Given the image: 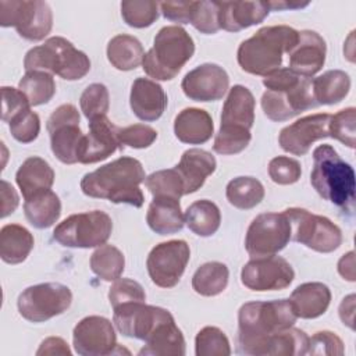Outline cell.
Instances as JSON below:
<instances>
[{"instance_id":"6da1fadb","label":"cell","mask_w":356,"mask_h":356,"mask_svg":"<svg viewBox=\"0 0 356 356\" xmlns=\"http://www.w3.org/2000/svg\"><path fill=\"white\" fill-rule=\"evenodd\" d=\"M145 179L142 163L134 157L122 156L85 174L81 179V189L89 197L142 207L145 196L139 185Z\"/></svg>"},{"instance_id":"8d00e7d4","label":"cell","mask_w":356,"mask_h":356,"mask_svg":"<svg viewBox=\"0 0 356 356\" xmlns=\"http://www.w3.org/2000/svg\"><path fill=\"white\" fill-rule=\"evenodd\" d=\"M229 270L224 263L209 261L202 264L192 277V288L202 296L220 295L228 285Z\"/></svg>"},{"instance_id":"db71d44e","label":"cell","mask_w":356,"mask_h":356,"mask_svg":"<svg viewBox=\"0 0 356 356\" xmlns=\"http://www.w3.org/2000/svg\"><path fill=\"white\" fill-rule=\"evenodd\" d=\"M1 96H3V113L1 120L4 122H8L17 113L32 107L26 99V96L18 89L11 86H3L1 88Z\"/></svg>"},{"instance_id":"44dd1931","label":"cell","mask_w":356,"mask_h":356,"mask_svg":"<svg viewBox=\"0 0 356 356\" xmlns=\"http://www.w3.org/2000/svg\"><path fill=\"white\" fill-rule=\"evenodd\" d=\"M327 44L323 36L314 31H298V42L288 56V68L295 74L312 78L325 63Z\"/></svg>"},{"instance_id":"7bdbcfd3","label":"cell","mask_w":356,"mask_h":356,"mask_svg":"<svg viewBox=\"0 0 356 356\" xmlns=\"http://www.w3.org/2000/svg\"><path fill=\"white\" fill-rule=\"evenodd\" d=\"M196 356H228L231 346L227 335L218 328L207 325L195 338Z\"/></svg>"},{"instance_id":"3957f363","label":"cell","mask_w":356,"mask_h":356,"mask_svg":"<svg viewBox=\"0 0 356 356\" xmlns=\"http://www.w3.org/2000/svg\"><path fill=\"white\" fill-rule=\"evenodd\" d=\"M263 85L266 92L260 103L271 121H286L318 106L313 95L312 78L300 76L288 67H281L264 76Z\"/></svg>"},{"instance_id":"f6af8a7d","label":"cell","mask_w":356,"mask_h":356,"mask_svg":"<svg viewBox=\"0 0 356 356\" xmlns=\"http://www.w3.org/2000/svg\"><path fill=\"white\" fill-rule=\"evenodd\" d=\"M328 134L345 146L355 149L356 145V108L348 107L331 115Z\"/></svg>"},{"instance_id":"d590c367","label":"cell","mask_w":356,"mask_h":356,"mask_svg":"<svg viewBox=\"0 0 356 356\" xmlns=\"http://www.w3.org/2000/svg\"><path fill=\"white\" fill-rule=\"evenodd\" d=\"M185 222L188 228L199 236H211L221 224V213L216 203L207 199L193 202L185 211Z\"/></svg>"},{"instance_id":"d4e9b609","label":"cell","mask_w":356,"mask_h":356,"mask_svg":"<svg viewBox=\"0 0 356 356\" xmlns=\"http://www.w3.org/2000/svg\"><path fill=\"white\" fill-rule=\"evenodd\" d=\"M217 161L210 152L203 149H188L182 153L179 163L175 165L179 172L184 186L185 195L193 193L200 189L209 175L216 171Z\"/></svg>"},{"instance_id":"b9f144b4","label":"cell","mask_w":356,"mask_h":356,"mask_svg":"<svg viewBox=\"0 0 356 356\" xmlns=\"http://www.w3.org/2000/svg\"><path fill=\"white\" fill-rule=\"evenodd\" d=\"M160 4L150 0H129L121 3V17L132 28H147L159 18Z\"/></svg>"},{"instance_id":"f5cc1de1","label":"cell","mask_w":356,"mask_h":356,"mask_svg":"<svg viewBox=\"0 0 356 356\" xmlns=\"http://www.w3.org/2000/svg\"><path fill=\"white\" fill-rule=\"evenodd\" d=\"M342 339L331 331H318L309 338L307 355H343Z\"/></svg>"},{"instance_id":"484cf974","label":"cell","mask_w":356,"mask_h":356,"mask_svg":"<svg viewBox=\"0 0 356 356\" xmlns=\"http://www.w3.org/2000/svg\"><path fill=\"white\" fill-rule=\"evenodd\" d=\"M214 131L211 115L196 107H188L179 111L174 120V134L182 143H206Z\"/></svg>"},{"instance_id":"d6986e66","label":"cell","mask_w":356,"mask_h":356,"mask_svg":"<svg viewBox=\"0 0 356 356\" xmlns=\"http://www.w3.org/2000/svg\"><path fill=\"white\" fill-rule=\"evenodd\" d=\"M229 86L227 71L211 63L191 70L182 79L181 88L186 97L195 102H216L222 99Z\"/></svg>"},{"instance_id":"c3c4849f","label":"cell","mask_w":356,"mask_h":356,"mask_svg":"<svg viewBox=\"0 0 356 356\" xmlns=\"http://www.w3.org/2000/svg\"><path fill=\"white\" fill-rule=\"evenodd\" d=\"M252 134L248 129H235V128H222L220 127L213 149L218 154H236L248 147L250 143Z\"/></svg>"},{"instance_id":"ba28073f","label":"cell","mask_w":356,"mask_h":356,"mask_svg":"<svg viewBox=\"0 0 356 356\" xmlns=\"http://www.w3.org/2000/svg\"><path fill=\"white\" fill-rule=\"evenodd\" d=\"M113 231L111 217L102 210L78 213L63 220L53 231V238L65 248H99Z\"/></svg>"},{"instance_id":"9f6ffc18","label":"cell","mask_w":356,"mask_h":356,"mask_svg":"<svg viewBox=\"0 0 356 356\" xmlns=\"http://www.w3.org/2000/svg\"><path fill=\"white\" fill-rule=\"evenodd\" d=\"M0 193H1V213L0 217L4 218L7 216H10L11 213L15 211V209L18 207L19 203V197L15 192V189L13 188L11 184H8L6 179H1L0 184Z\"/></svg>"},{"instance_id":"30bf717a","label":"cell","mask_w":356,"mask_h":356,"mask_svg":"<svg viewBox=\"0 0 356 356\" xmlns=\"http://www.w3.org/2000/svg\"><path fill=\"white\" fill-rule=\"evenodd\" d=\"M0 25L14 26L21 38L38 42L50 33L53 13L50 6L42 0H1Z\"/></svg>"},{"instance_id":"bcb514c9","label":"cell","mask_w":356,"mask_h":356,"mask_svg":"<svg viewBox=\"0 0 356 356\" xmlns=\"http://www.w3.org/2000/svg\"><path fill=\"white\" fill-rule=\"evenodd\" d=\"M189 24L204 35H213L220 29L218 1H192Z\"/></svg>"},{"instance_id":"f1b7e54d","label":"cell","mask_w":356,"mask_h":356,"mask_svg":"<svg viewBox=\"0 0 356 356\" xmlns=\"http://www.w3.org/2000/svg\"><path fill=\"white\" fill-rule=\"evenodd\" d=\"M15 181L24 199H29L39 192L51 189L54 184V171L44 159L32 156L19 165L15 174Z\"/></svg>"},{"instance_id":"f546056e","label":"cell","mask_w":356,"mask_h":356,"mask_svg":"<svg viewBox=\"0 0 356 356\" xmlns=\"http://www.w3.org/2000/svg\"><path fill=\"white\" fill-rule=\"evenodd\" d=\"M309 337L305 331L299 328H286L281 332H277L266 338L259 343L252 356H266V355H289V356H302L307 355Z\"/></svg>"},{"instance_id":"7402d4cb","label":"cell","mask_w":356,"mask_h":356,"mask_svg":"<svg viewBox=\"0 0 356 356\" xmlns=\"http://www.w3.org/2000/svg\"><path fill=\"white\" fill-rule=\"evenodd\" d=\"M270 11L268 1H218L220 29L239 32L263 22Z\"/></svg>"},{"instance_id":"83f0119b","label":"cell","mask_w":356,"mask_h":356,"mask_svg":"<svg viewBox=\"0 0 356 356\" xmlns=\"http://www.w3.org/2000/svg\"><path fill=\"white\" fill-rule=\"evenodd\" d=\"M146 222L159 235H171L182 229L185 214L179 199L170 196H153L146 213Z\"/></svg>"},{"instance_id":"74e56055","label":"cell","mask_w":356,"mask_h":356,"mask_svg":"<svg viewBox=\"0 0 356 356\" xmlns=\"http://www.w3.org/2000/svg\"><path fill=\"white\" fill-rule=\"evenodd\" d=\"M225 196L229 204L241 210L256 207L264 197L263 184L253 177H236L225 188Z\"/></svg>"},{"instance_id":"ee69618b","label":"cell","mask_w":356,"mask_h":356,"mask_svg":"<svg viewBox=\"0 0 356 356\" xmlns=\"http://www.w3.org/2000/svg\"><path fill=\"white\" fill-rule=\"evenodd\" d=\"M79 106L81 111L89 121L97 117L107 115V111L110 108L108 89L103 83H90L82 92Z\"/></svg>"},{"instance_id":"4316f807","label":"cell","mask_w":356,"mask_h":356,"mask_svg":"<svg viewBox=\"0 0 356 356\" xmlns=\"http://www.w3.org/2000/svg\"><path fill=\"white\" fill-rule=\"evenodd\" d=\"M289 302L296 317L317 318L327 312L331 302V291L323 282H305L292 291Z\"/></svg>"},{"instance_id":"e575fe53","label":"cell","mask_w":356,"mask_h":356,"mask_svg":"<svg viewBox=\"0 0 356 356\" xmlns=\"http://www.w3.org/2000/svg\"><path fill=\"white\" fill-rule=\"evenodd\" d=\"M313 95L318 106H332L342 102L350 89V78L342 70H330L312 79Z\"/></svg>"},{"instance_id":"11a10c76","label":"cell","mask_w":356,"mask_h":356,"mask_svg":"<svg viewBox=\"0 0 356 356\" xmlns=\"http://www.w3.org/2000/svg\"><path fill=\"white\" fill-rule=\"evenodd\" d=\"M192 1H163L160 10L163 15L177 24H189Z\"/></svg>"},{"instance_id":"cb8c5ba5","label":"cell","mask_w":356,"mask_h":356,"mask_svg":"<svg viewBox=\"0 0 356 356\" xmlns=\"http://www.w3.org/2000/svg\"><path fill=\"white\" fill-rule=\"evenodd\" d=\"M254 97L246 86H232L222 106L220 127L250 131L254 122Z\"/></svg>"},{"instance_id":"5bb4252c","label":"cell","mask_w":356,"mask_h":356,"mask_svg":"<svg viewBox=\"0 0 356 356\" xmlns=\"http://www.w3.org/2000/svg\"><path fill=\"white\" fill-rule=\"evenodd\" d=\"M191 249L182 239H172L156 245L146 260L150 280L160 288L175 286L189 261Z\"/></svg>"},{"instance_id":"ffe728a7","label":"cell","mask_w":356,"mask_h":356,"mask_svg":"<svg viewBox=\"0 0 356 356\" xmlns=\"http://www.w3.org/2000/svg\"><path fill=\"white\" fill-rule=\"evenodd\" d=\"M118 131L120 128L113 124L107 115L89 121V132L83 135L78 153V163L93 164L103 161L117 149H121Z\"/></svg>"},{"instance_id":"f35d334b","label":"cell","mask_w":356,"mask_h":356,"mask_svg":"<svg viewBox=\"0 0 356 356\" xmlns=\"http://www.w3.org/2000/svg\"><path fill=\"white\" fill-rule=\"evenodd\" d=\"M125 268V257L114 245H102L90 256V270L103 281L118 280Z\"/></svg>"},{"instance_id":"6f0895ef","label":"cell","mask_w":356,"mask_h":356,"mask_svg":"<svg viewBox=\"0 0 356 356\" xmlns=\"http://www.w3.org/2000/svg\"><path fill=\"white\" fill-rule=\"evenodd\" d=\"M36 355H71V350L68 348V343L60 338V337H49L46 338L39 349L36 350Z\"/></svg>"},{"instance_id":"7dc6e473","label":"cell","mask_w":356,"mask_h":356,"mask_svg":"<svg viewBox=\"0 0 356 356\" xmlns=\"http://www.w3.org/2000/svg\"><path fill=\"white\" fill-rule=\"evenodd\" d=\"M8 128L13 138L21 143L33 142L40 132V118L31 107L17 113L10 121Z\"/></svg>"},{"instance_id":"91938a15","label":"cell","mask_w":356,"mask_h":356,"mask_svg":"<svg viewBox=\"0 0 356 356\" xmlns=\"http://www.w3.org/2000/svg\"><path fill=\"white\" fill-rule=\"evenodd\" d=\"M353 314H355V295L350 293L346 298H343L339 305V317L342 323L346 324L350 330H355Z\"/></svg>"},{"instance_id":"603a6c76","label":"cell","mask_w":356,"mask_h":356,"mask_svg":"<svg viewBox=\"0 0 356 356\" xmlns=\"http://www.w3.org/2000/svg\"><path fill=\"white\" fill-rule=\"evenodd\" d=\"M129 104L142 121L159 120L167 107V95L161 85L149 78H136L131 86Z\"/></svg>"},{"instance_id":"52a82bcc","label":"cell","mask_w":356,"mask_h":356,"mask_svg":"<svg viewBox=\"0 0 356 356\" xmlns=\"http://www.w3.org/2000/svg\"><path fill=\"white\" fill-rule=\"evenodd\" d=\"M25 71H44L65 81L82 79L90 70L89 57L61 36L49 38L25 54Z\"/></svg>"},{"instance_id":"7a4b0ae2","label":"cell","mask_w":356,"mask_h":356,"mask_svg":"<svg viewBox=\"0 0 356 356\" xmlns=\"http://www.w3.org/2000/svg\"><path fill=\"white\" fill-rule=\"evenodd\" d=\"M296 318L289 299L243 303L238 312L236 353L252 356L259 343L293 327Z\"/></svg>"},{"instance_id":"681fc988","label":"cell","mask_w":356,"mask_h":356,"mask_svg":"<svg viewBox=\"0 0 356 356\" xmlns=\"http://www.w3.org/2000/svg\"><path fill=\"white\" fill-rule=\"evenodd\" d=\"M108 300L111 307H117L129 302H145L146 293L143 286L131 278H118L108 291Z\"/></svg>"},{"instance_id":"836d02e7","label":"cell","mask_w":356,"mask_h":356,"mask_svg":"<svg viewBox=\"0 0 356 356\" xmlns=\"http://www.w3.org/2000/svg\"><path fill=\"white\" fill-rule=\"evenodd\" d=\"M143 46L131 35L121 33L110 39L107 44V58L110 64L120 71H131L143 61Z\"/></svg>"},{"instance_id":"1f68e13d","label":"cell","mask_w":356,"mask_h":356,"mask_svg":"<svg viewBox=\"0 0 356 356\" xmlns=\"http://www.w3.org/2000/svg\"><path fill=\"white\" fill-rule=\"evenodd\" d=\"M33 245V235L19 224H7L0 229V257L4 263L25 261Z\"/></svg>"},{"instance_id":"ac0fdd59","label":"cell","mask_w":356,"mask_h":356,"mask_svg":"<svg viewBox=\"0 0 356 356\" xmlns=\"http://www.w3.org/2000/svg\"><path fill=\"white\" fill-rule=\"evenodd\" d=\"M330 120L331 114L328 113L310 114L296 120L281 129L278 135L281 149L295 156L306 154L314 142L330 136Z\"/></svg>"},{"instance_id":"4fadbf2b","label":"cell","mask_w":356,"mask_h":356,"mask_svg":"<svg viewBox=\"0 0 356 356\" xmlns=\"http://www.w3.org/2000/svg\"><path fill=\"white\" fill-rule=\"evenodd\" d=\"M79 120V111L71 103L58 106L47 120L46 128L50 135L51 152L64 164L78 163V153L83 139Z\"/></svg>"},{"instance_id":"ab89813d","label":"cell","mask_w":356,"mask_h":356,"mask_svg":"<svg viewBox=\"0 0 356 356\" xmlns=\"http://www.w3.org/2000/svg\"><path fill=\"white\" fill-rule=\"evenodd\" d=\"M18 89L26 96L31 106H40L53 99L56 93V82L49 72L26 71L18 82Z\"/></svg>"},{"instance_id":"277c9868","label":"cell","mask_w":356,"mask_h":356,"mask_svg":"<svg viewBox=\"0 0 356 356\" xmlns=\"http://www.w3.org/2000/svg\"><path fill=\"white\" fill-rule=\"evenodd\" d=\"M296 42L298 31L288 25L263 26L239 44L238 64L248 74L267 76L282 67L284 54H288Z\"/></svg>"},{"instance_id":"9a60e30c","label":"cell","mask_w":356,"mask_h":356,"mask_svg":"<svg viewBox=\"0 0 356 356\" xmlns=\"http://www.w3.org/2000/svg\"><path fill=\"white\" fill-rule=\"evenodd\" d=\"M113 323L124 335L146 341L160 325L174 320L172 314L163 307L145 302H129L113 309Z\"/></svg>"},{"instance_id":"680465c9","label":"cell","mask_w":356,"mask_h":356,"mask_svg":"<svg viewBox=\"0 0 356 356\" xmlns=\"http://www.w3.org/2000/svg\"><path fill=\"white\" fill-rule=\"evenodd\" d=\"M338 273L339 275L346 280L353 282L355 278V253L350 250L346 254H343L339 261H338Z\"/></svg>"},{"instance_id":"8fae6325","label":"cell","mask_w":356,"mask_h":356,"mask_svg":"<svg viewBox=\"0 0 356 356\" xmlns=\"http://www.w3.org/2000/svg\"><path fill=\"white\" fill-rule=\"evenodd\" d=\"M72 303L71 289L60 282H43L24 289L17 300L19 314L31 323H43L63 314Z\"/></svg>"},{"instance_id":"7c38bea8","label":"cell","mask_w":356,"mask_h":356,"mask_svg":"<svg viewBox=\"0 0 356 356\" xmlns=\"http://www.w3.org/2000/svg\"><path fill=\"white\" fill-rule=\"evenodd\" d=\"M291 241V222L286 214L263 213L253 218L246 236L245 249L252 259L273 256Z\"/></svg>"},{"instance_id":"8992f818","label":"cell","mask_w":356,"mask_h":356,"mask_svg":"<svg viewBox=\"0 0 356 356\" xmlns=\"http://www.w3.org/2000/svg\"><path fill=\"white\" fill-rule=\"evenodd\" d=\"M192 36L178 25L163 26L154 36L153 47L143 56V71L156 81L174 79L192 58Z\"/></svg>"},{"instance_id":"4dcf8cb0","label":"cell","mask_w":356,"mask_h":356,"mask_svg":"<svg viewBox=\"0 0 356 356\" xmlns=\"http://www.w3.org/2000/svg\"><path fill=\"white\" fill-rule=\"evenodd\" d=\"M139 356H184L185 339L175 320L160 325L146 341L145 346L138 352Z\"/></svg>"},{"instance_id":"5b68a950","label":"cell","mask_w":356,"mask_h":356,"mask_svg":"<svg viewBox=\"0 0 356 356\" xmlns=\"http://www.w3.org/2000/svg\"><path fill=\"white\" fill-rule=\"evenodd\" d=\"M310 184L324 200L331 202L342 211H353L355 171L350 164L339 157L332 146L320 145L314 149Z\"/></svg>"},{"instance_id":"e0dca14e","label":"cell","mask_w":356,"mask_h":356,"mask_svg":"<svg viewBox=\"0 0 356 356\" xmlns=\"http://www.w3.org/2000/svg\"><path fill=\"white\" fill-rule=\"evenodd\" d=\"M72 345L81 356H106L115 353L117 335L111 321L102 316L82 318L72 331Z\"/></svg>"},{"instance_id":"d6a6232c","label":"cell","mask_w":356,"mask_h":356,"mask_svg":"<svg viewBox=\"0 0 356 356\" xmlns=\"http://www.w3.org/2000/svg\"><path fill=\"white\" fill-rule=\"evenodd\" d=\"M24 213L26 220L39 229L49 228L61 214V202L60 197L51 191H43L33 195L29 199H25Z\"/></svg>"},{"instance_id":"f907efd6","label":"cell","mask_w":356,"mask_h":356,"mask_svg":"<svg viewBox=\"0 0 356 356\" xmlns=\"http://www.w3.org/2000/svg\"><path fill=\"white\" fill-rule=\"evenodd\" d=\"M268 175L278 185H292L299 181L302 168L298 160L288 156H277L268 163Z\"/></svg>"},{"instance_id":"2e32d148","label":"cell","mask_w":356,"mask_h":356,"mask_svg":"<svg viewBox=\"0 0 356 356\" xmlns=\"http://www.w3.org/2000/svg\"><path fill=\"white\" fill-rule=\"evenodd\" d=\"M293 278L292 266L284 257L275 254L252 259L241 270L242 284L256 292L285 289Z\"/></svg>"},{"instance_id":"816d5d0a","label":"cell","mask_w":356,"mask_h":356,"mask_svg":"<svg viewBox=\"0 0 356 356\" xmlns=\"http://www.w3.org/2000/svg\"><path fill=\"white\" fill-rule=\"evenodd\" d=\"M118 139L122 147L129 146L134 149H145L153 145L157 139V131L145 124H134L120 128Z\"/></svg>"},{"instance_id":"60d3db41","label":"cell","mask_w":356,"mask_h":356,"mask_svg":"<svg viewBox=\"0 0 356 356\" xmlns=\"http://www.w3.org/2000/svg\"><path fill=\"white\" fill-rule=\"evenodd\" d=\"M145 184L153 196H170L181 199L185 195L184 181L175 167L159 170L146 177Z\"/></svg>"},{"instance_id":"94428289","label":"cell","mask_w":356,"mask_h":356,"mask_svg":"<svg viewBox=\"0 0 356 356\" xmlns=\"http://www.w3.org/2000/svg\"><path fill=\"white\" fill-rule=\"evenodd\" d=\"M270 10H296V8H305L309 6V3H299V1H285V0H278V1H268Z\"/></svg>"},{"instance_id":"9c48e42d","label":"cell","mask_w":356,"mask_h":356,"mask_svg":"<svg viewBox=\"0 0 356 356\" xmlns=\"http://www.w3.org/2000/svg\"><path fill=\"white\" fill-rule=\"evenodd\" d=\"M291 222V238L320 253H331L342 243V231L330 218L313 214L306 209L284 210Z\"/></svg>"}]
</instances>
